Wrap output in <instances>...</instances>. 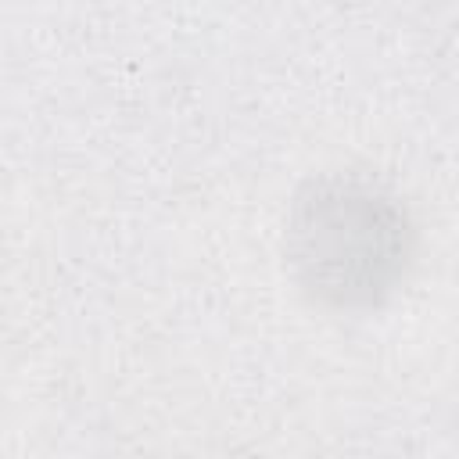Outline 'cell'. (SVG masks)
<instances>
[{"instance_id": "6da1fadb", "label": "cell", "mask_w": 459, "mask_h": 459, "mask_svg": "<svg viewBox=\"0 0 459 459\" xmlns=\"http://www.w3.org/2000/svg\"><path fill=\"white\" fill-rule=\"evenodd\" d=\"M298 230L305 233L301 262L316 269V280L341 294L380 287L384 269L398 255V226L387 208L351 190L316 194V204H308Z\"/></svg>"}]
</instances>
